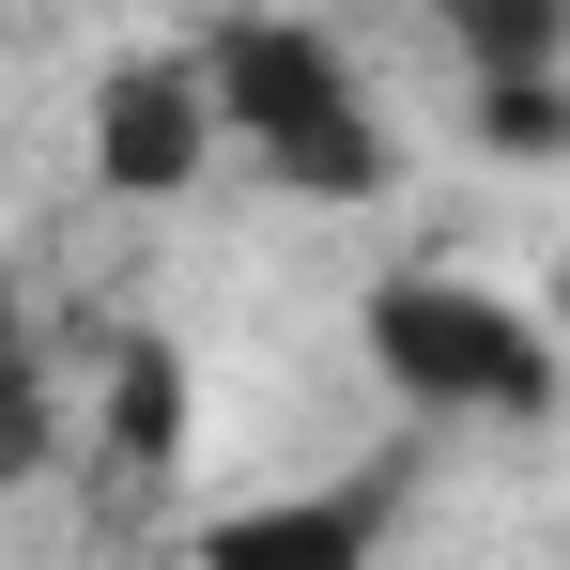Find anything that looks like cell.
<instances>
[{"label":"cell","mask_w":570,"mask_h":570,"mask_svg":"<svg viewBox=\"0 0 570 570\" xmlns=\"http://www.w3.org/2000/svg\"><path fill=\"white\" fill-rule=\"evenodd\" d=\"M216 124L308 200H385V124H371V78L340 62V31H293V16H232L216 62H200Z\"/></svg>","instance_id":"obj_1"},{"label":"cell","mask_w":570,"mask_h":570,"mask_svg":"<svg viewBox=\"0 0 570 570\" xmlns=\"http://www.w3.org/2000/svg\"><path fill=\"white\" fill-rule=\"evenodd\" d=\"M371 371L432 416H556V340L478 278H385L371 293Z\"/></svg>","instance_id":"obj_2"},{"label":"cell","mask_w":570,"mask_h":570,"mask_svg":"<svg viewBox=\"0 0 570 570\" xmlns=\"http://www.w3.org/2000/svg\"><path fill=\"white\" fill-rule=\"evenodd\" d=\"M200 155H216V94H200V62H124V78L94 94V186H108V200L200 186Z\"/></svg>","instance_id":"obj_3"},{"label":"cell","mask_w":570,"mask_h":570,"mask_svg":"<svg viewBox=\"0 0 570 570\" xmlns=\"http://www.w3.org/2000/svg\"><path fill=\"white\" fill-rule=\"evenodd\" d=\"M385 493H278V509H232L200 524V570H371Z\"/></svg>","instance_id":"obj_4"},{"label":"cell","mask_w":570,"mask_h":570,"mask_svg":"<svg viewBox=\"0 0 570 570\" xmlns=\"http://www.w3.org/2000/svg\"><path fill=\"white\" fill-rule=\"evenodd\" d=\"M108 448H124V463H170V448H186V355H170V340H124V355H108Z\"/></svg>","instance_id":"obj_5"},{"label":"cell","mask_w":570,"mask_h":570,"mask_svg":"<svg viewBox=\"0 0 570 570\" xmlns=\"http://www.w3.org/2000/svg\"><path fill=\"white\" fill-rule=\"evenodd\" d=\"M556 47H570V16H556V0H478V16H463L478 94H493V78H556Z\"/></svg>","instance_id":"obj_6"},{"label":"cell","mask_w":570,"mask_h":570,"mask_svg":"<svg viewBox=\"0 0 570 570\" xmlns=\"http://www.w3.org/2000/svg\"><path fill=\"white\" fill-rule=\"evenodd\" d=\"M478 139L540 170V155H570V94H556V78H493V94H478Z\"/></svg>","instance_id":"obj_7"},{"label":"cell","mask_w":570,"mask_h":570,"mask_svg":"<svg viewBox=\"0 0 570 570\" xmlns=\"http://www.w3.org/2000/svg\"><path fill=\"white\" fill-rule=\"evenodd\" d=\"M31 463H47V371L0 355V478H31Z\"/></svg>","instance_id":"obj_8"},{"label":"cell","mask_w":570,"mask_h":570,"mask_svg":"<svg viewBox=\"0 0 570 570\" xmlns=\"http://www.w3.org/2000/svg\"><path fill=\"white\" fill-rule=\"evenodd\" d=\"M0 355H16V278H0Z\"/></svg>","instance_id":"obj_9"}]
</instances>
